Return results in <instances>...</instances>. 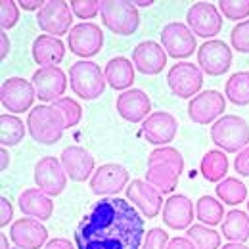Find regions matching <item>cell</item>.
Listing matches in <instances>:
<instances>
[{"label":"cell","instance_id":"44dd1931","mask_svg":"<svg viewBox=\"0 0 249 249\" xmlns=\"http://www.w3.org/2000/svg\"><path fill=\"white\" fill-rule=\"evenodd\" d=\"M62 167L65 175L75 182L90 180L94 175V157L81 146H69L62 152Z\"/></svg>","mask_w":249,"mask_h":249},{"label":"cell","instance_id":"277c9868","mask_svg":"<svg viewBox=\"0 0 249 249\" xmlns=\"http://www.w3.org/2000/svg\"><path fill=\"white\" fill-rule=\"evenodd\" d=\"M211 138L222 152H242L249 146V123L238 115H224L211 126Z\"/></svg>","mask_w":249,"mask_h":249},{"label":"cell","instance_id":"603a6c76","mask_svg":"<svg viewBox=\"0 0 249 249\" xmlns=\"http://www.w3.org/2000/svg\"><path fill=\"white\" fill-rule=\"evenodd\" d=\"M163 222L173 230H184L194 220V203L182 194L171 196L163 205Z\"/></svg>","mask_w":249,"mask_h":249},{"label":"cell","instance_id":"d6a6232c","mask_svg":"<svg viewBox=\"0 0 249 249\" xmlns=\"http://www.w3.org/2000/svg\"><path fill=\"white\" fill-rule=\"evenodd\" d=\"M0 126H2V132H0V144L2 146H18L25 136L23 121L19 117H16V115L2 113Z\"/></svg>","mask_w":249,"mask_h":249},{"label":"cell","instance_id":"1f68e13d","mask_svg":"<svg viewBox=\"0 0 249 249\" xmlns=\"http://www.w3.org/2000/svg\"><path fill=\"white\" fill-rule=\"evenodd\" d=\"M217 197L220 203L240 205L248 199V186L238 178H224L217 184Z\"/></svg>","mask_w":249,"mask_h":249},{"label":"cell","instance_id":"7402d4cb","mask_svg":"<svg viewBox=\"0 0 249 249\" xmlns=\"http://www.w3.org/2000/svg\"><path fill=\"white\" fill-rule=\"evenodd\" d=\"M132 63L142 75H157L167 65V52L156 40H144L132 50Z\"/></svg>","mask_w":249,"mask_h":249},{"label":"cell","instance_id":"f5cc1de1","mask_svg":"<svg viewBox=\"0 0 249 249\" xmlns=\"http://www.w3.org/2000/svg\"><path fill=\"white\" fill-rule=\"evenodd\" d=\"M248 215H249V201H248Z\"/></svg>","mask_w":249,"mask_h":249},{"label":"cell","instance_id":"f6af8a7d","mask_svg":"<svg viewBox=\"0 0 249 249\" xmlns=\"http://www.w3.org/2000/svg\"><path fill=\"white\" fill-rule=\"evenodd\" d=\"M44 249H75V246L69 240H65V238H54V240H50L46 244Z\"/></svg>","mask_w":249,"mask_h":249},{"label":"cell","instance_id":"4dcf8cb0","mask_svg":"<svg viewBox=\"0 0 249 249\" xmlns=\"http://www.w3.org/2000/svg\"><path fill=\"white\" fill-rule=\"evenodd\" d=\"M224 92L234 106H249V71L234 73L226 81Z\"/></svg>","mask_w":249,"mask_h":249},{"label":"cell","instance_id":"816d5d0a","mask_svg":"<svg viewBox=\"0 0 249 249\" xmlns=\"http://www.w3.org/2000/svg\"><path fill=\"white\" fill-rule=\"evenodd\" d=\"M152 4H154V0H144V2H142V0H136V2H134V6H140V8H148V6H152Z\"/></svg>","mask_w":249,"mask_h":249},{"label":"cell","instance_id":"f1b7e54d","mask_svg":"<svg viewBox=\"0 0 249 249\" xmlns=\"http://www.w3.org/2000/svg\"><path fill=\"white\" fill-rule=\"evenodd\" d=\"M228 173V157L220 150H211L201 159V175L207 182H220Z\"/></svg>","mask_w":249,"mask_h":249},{"label":"cell","instance_id":"484cf974","mask_svg":"<svg viewBox=\"0 0 249 249\" xmlns=\"http://www.w3.org/2000/svg\"><path fill=\"white\" fill-rule=\"evenodd\" d=\"M104 77L106 83L113 89V90H130V85L134 83V67L123 56L111 58L106 63L104 69Z\"/></svg>","mask_w":249,"mask_h":249},{"label":"cell","instance_id":"ee69618b","mask_svg":"<svg viewBox=\"0 0 249 249\" xmlns=\"http://www.w3.org/2000/svg\"><path fill=\"white\" fill-rule=\"evenodd\" d=\"M167 249H196V248H194V244L188 240V236H177V238H173V240L169 242Z\"/></svg>","mask_w":249,"mask_h":249},{"label":"cell","instance_id":"8d00e7d4","mask_svg":"<svg viewBox=\"0 0 249 249\" xmlns=\"http://www.w3.org/2000/svg\"><path fill=\"white\" fill-rule=\"evenodd\" d=\"M218 10L232 21L249 18V0H220Z\"/></svg>","mask_w":249,"mask_h":249},{"label":"cell","instance_id":"83f0119b","mask_svg":"<svg viewBox=\"0 0 249 249\" xmlns=\"http://www.w3.org/2000/svg\"><path fill=\"white\" fill-rule=\"evenodd\" d=\"M180 175L167 165H152L146 171V182L152 184L159 194H171L178 184Z\"/></svg>","mask_w":249,"mask_h":249},{"label":"cell","instance_id":"836d02e7","mask_svg":"<svg viewBox=\"0 0 249 249\" xmlns=\"http://www.w3.org/2000/svg\"><path fill=\"white\" fill-rule=\"evenodd\" d=\"M188 240L194 244L196 249H218L220 248V236L213 228L205 224H194L188 228Z\"/></svg>","mask_w":249,"mask_h":249},{"label":"cell","instance_id":"5bb4252c","mask_svg":"<svg viewBox=\"0 0 249 249\" xmlns=\"http://www.w3.org/2000/svg\"><path fill=\"white\" fill-rule=\"evenodd\" d=\"M35 182L38 190H42L46 196L50 197L60 196L67 184V175L63 171L62 161L56 157L38 159L35 165Z\"/></svg>","mask_w":249,"mask_h":249},{"label":"cell","instance_id":"f546056e","mask_svg":"<svg viewBox=\"0 0 249 249\" xmlns=\"http://www.w3.org/2000/svg\"><path fill=\"white\" fill-rule=\"evenodd\" d=\"M196 215H197V220H201V224L209 228L217 226L224 218V205L213 196H201L196 203Z\"/></svg>","mask_w":249,"mask_h":249},{"label":"cell","instance_id":"d590c367","mask_svg":"<svg viewBox=\"0 0 249 249\" xmlns=\"http://www.w3.org/2000/svg\"><path fill=\"white\" fill-rule=\"evenodd\" d=\"M52 106L60 111V115L63 117L65 128H71V126L81 123V119H83V107H81V104H79L77 100L65 96V98L56 100Z\"/></svg>","mask_w":249,"mask_h":249},{"label":"cell","instance_id":"4fadbf2b","mask_svg":"<svg viewBox=\"0 0 249 249\" xmlns=\"http://www.w3.org/2000/svg\"><path fill=\"white\" fill-rule=\"evenodd\" d=\"M130 175L119 163H106L96 169L90 178V190L94 196H115L126 188Z\"/></svg>","mask_w":249,"mask_h":249},{"label":"cell","instance_id":"d6986e66","mask_svg":"<svg viewBox=\"0 0 249 249\" xmlns=\"http://www.w3.org/2000/svg\"><path fill=\"white\" fill-rule=\"evenodd\" d=\"M178 123L175 119L173 113L167 111H156L150 113V117L146 121H142V134L150 144H156L157 148H161L163 144L173 142V138L177 136Z\"/></svg>","mask_w":249,"mask_h":249},{"label":"cell","instance_id":"f35d334b","mask_svg":"<svg viewBox=\"0 0 249 249\" xmlns=\"http://www.w3.org/2000/svg\"><path fill=\"white\" fill-rule=\"evenodd\" d=\"M0 12H2V18H0L2 31L12 29V27L18 25V21H19V4H16L14 0H2L0 2Z\"/></svg>","mask_w":249,"mask_h":249},{"label":"cell","instance_id":"4316f807","mask_svg":"<svg viewBox=\"0 0 249 249\" xmlns=\"http://www.w3.org/2000/svg\"><path fill=\"white\" fill-rule=\"evenodd\" d=\"M220 230L230 244H246L249 240V215L240 209L228 211L220 222Z\"/></svg>","mask_w":249,"mask_h":249},{"label":"cell","instance_id":"e575fe53","mask_svg":"<svg viewBox=\"0 0 249 249\" xmlns=\"http://www.w3.org/2000/svg\"><path fill=\"white\" fill-rule=\"evenodd\" d=\"M152 165H167V167H173L178 175H182L184 171V159H182V154L171 146H161V148H156L150 156H148V167Z\"/></svg>","mask_w":249,"mask_h":249},{"label":"cell","instance_id":"ac0fdd59","mask_svg":"<svg viewBox=\"0 0 249 249\" xmlns=\"http://www.w3.org/2000/svg\"><path fill=\"white\" fill-rule=\"evenodd\" d=\"M126 199L138 207L142 211V215L146 218L157 217L163 211V197L152 184H148L146 180H132L126 186Z\"/></svg>","mask_w":249,"mask_h":249},{"label":"cell","instance_id":"8fae6325","mask_svg":"<svg viewBox=\"0 0 249 249\" xmlns=\"http://www.w3.org/2000/svg\"><path fill=\"white\" fill-rule=\"evenodd\" d=\"M161 44L169 56L182 60L196 52V35L190 31L186 23L171 21L161 31Z\"/></svg>","mask_w":249,"mask_h":249},{"label":"cell","instance_id":"74e56055","mask_svg":"<svg viewBox=\"0 0 249 249\" xmlns=\"http://www.w3.org/2000/svg\"><path fill=\"white\" fill-rule=\"evenodd\" d=\"M230 44L236 52L249 54V19L234 25V29L230 33Z\"/></svg>","mask_w":249,"mask_h":249},{"label":"cell","instance_id":"ffe728a7","mask_svg":"<svg viewBox=\"0 0 249 249\" xmlns=\"http://www.w3.org/2000/svg\"><path fill=\"white\" fill-rule=\"evenodd\" d=\"M117 113L128 123H140L150 117L152 102L148 94L140 89H130L117 96Z\"/></svg>","mask_w":249,"mask_h":249},{"label":"cell","instance_id":"5b68a950","mask_svg":"<svg viewBox=\"0 0 249 249\" xmlns=\"http://www.w3.org/2000/svg\"><path fill=\"white\" fill-rule=\"evenodd\" d=\"M69 85L83 100H96L106 90V77L100 65L94 62H77L69 69Z\"/></svg>","mask_w":249,"mask_h":249},{"label":"cell","instance_id":"60d3db41","mask_svg":"<svg viewBox=\"0 0 249 249\" xmlns=\"http://www.w3.org/2000/svg\"><path fill=\"white\" fill-rule=\"evenodd\" d=\"M169 234L163 228H152L144 236V246L142 249H167L169 246Z\"/></svg>","mask_w":249,"mask_h":249},{"label":"cell","instance_id":"681fc988","mask_svg":"<svg viewBox=\"0 0 249 249\" xmlns=\"http://www.w3.org/2000/svg\"><path fill=\"white\" fill-rule=\"evenodd\" d=\"M220 249H249V248L244 246V244H226V246H222Z\"/></svg>","mask_w":249,"mask_h":249},{"label":"cell","instance_id":"3957f363","mask_svg":"<svg viewBox=\"0 0 249 249\" xmlns=\"http://www.w3.org/2000/svg\"><path fill=\"white\" fill-rule=\"evenodd\" d=\"M100 16L109 31L121 36L134 35L140 27L138 8L134 6V2L128 0H102Z\"/></svg>","mask_w":249,"mask_h":249},{"label":"cell","instance_id":"ab89813d","mask_svg":"<svg viewBox=\"0 0 249 249\" xmlns=\"http://www.w3.org/2000/svg\"><path fill=\"white\" fill-rule=\"evenodd\" d=\"M69 6H71V12L81 19H92L100 12L98 0H71Z\"/></svg>","mask_w":249,"mask_h":249},{"label":"cell","instance_id":"52a82bcc","mask_svg":"<svg viewBox=\"0 0 249 249\" xmlns=\"http://www.w3.org/2000/svg\"><path fill=\"white\" fill-rule=\"evenodd\" d=\"M36 23L42 31L50 36H62L67 31H71L73 23V12L69 2L63 0H50L46 2L38 14H36Z\"/></svg>","mask_w":249,"mask_h":249},{"label":"cell","instance_id":"7dc6e473","mask_svg":"<svg viewBox=\"0 0 249 249\" xmlns=\"http://www.w3.org/2000/svg\"><path fill=\"white\" fill-rule=\"evenodd\" d=\"M46 2H42V0H19V8H23V10H27V12H33V10H40L42 6H44Z\"/></svg>","mask_w":249,"mask_h":249},{"label":"cell","instance_id":"6da1fadb","mask_svg":"<svg viewBox=\"0 0 249 249\" xmlns=\"http://www.w3.org/2000/svg\"><path fill=\"white\" fill-rule=\"evenodd\" d=\"M142 236V215L123 197L96 201L75 228L79 249H140Z\"/></svg>","mask_w":249,"mask_h":249},{"label":"cell","instance_id":"2e32d148","mask_svg":"<svg viewBox=\"0 0 249 249\" xmlns=\"http://www.w3.org/2000/svg\"><path fill=\"white\" fill-rule=\"evenodd\" d=\"M33 87L36 98L42 102H56L63 98L65 89H67V77L60 67H38L33 73Z\"/></svg>","mask_w":249,"mask_h":249},{"label":"cell","instance_id":"cb8c5ba5","mask_svg":"<svg viewBox=\"0 0 249 249\" xmlns=\"http://www.w3.org/2000/svg\"><path fill=\"white\" fill-rule=\"evenodd\" d=\"M65 58V44L58 36L38 35L33 42V60L42 67H54Z\"/></svg>","mask_w":249,"mask_h":249},{"label":"cell","instance_id":"f907efd6","mask_svg":"<svg viewBox=\"0 0 249 249\" xmlns=\"http://www.w3.org/2000/svg\"><path fill=\"white\" fill-rule=\"evenodd\" d=\"M0 249H10V244H8V238L4 236V232L0 234Z\"/></svg>","mask_w":249,"mask_h":249},{"label":"cell","instance_id":"7bdbcfd3","mask_svg":"<svg viewBox=\"0 0 249 249\" xmlns=\"http://www.w3.org/2000/svg\"><path fill=\"white\" fill-rule=\"evenodd\" d=\"M234 169H236L238 175L249 177V146L244 148V150L238 154V157L234 159Z\"/></svg>","mask_w":249,"mask_h":249},{"label":"cell","instance_id":"bcb514c9","mask_svg":"<svg viewBox=\"0 0 249 249\" xmlns=\"http://www.w3.org/2000/svg\"><path fill=\"white\" fill-rule=\"evenodd\" d=\"M8 54H10V38L2 31L0 33V60L4 62V58H8Z\"/></svg>","mask_w":249,"mask_h":249},{"label":"cell","instance_id":"7c38bea8","mask_svg":"<svg viewBox=\"0 0 249 249\" xmlns=\"http://www.w3.org/2000/svg\"><path fill=\"white\" fill-rule=\"evenodd\" d=\"M197 62L207 75H224L232 67V50L224 40H207L197 50Z\"/></svg>","mask_w":249,"mask_h":249},{"label":"cell","instance_id":"8992f818","mask_svg":"<svg viewBox=\"0 0 249 249\" xmlns=\"http://www.w3.org/2000/svg\"><path fill=\"white\" fill-rule=\"evenodd\" d=\"M167 85L171 92L178 98H194L201 92L203 87V71L201 67L190 62L175 63L167 73Z\"/></svg>","mask_w":249,"mask_h":249},{"label":"cell","instance_id":"30bf717a","mask_svg":"<svg viewBox=\"0 0 249 249\" xmlns=\"http://www.w3.org/2000/svg\"><path fill=\"white\" fill-rule=\"evenodd\" d=\"M67 46L79 58H92L104 46V33L96 23H79L67 35Z\"/></svg>","mask_w":249,"mask_h":249},{"label":"cell","instance_id":"e0dca14e","mask_svg":"<svg viewBox=\"0 0 249 249\" xmlns=\"http://www.w3.org/2000/svg\"><path fill=\"white\" fill-rule=\"evenodd\" d=\"M10 240L19 249H40L48 244V230L36 218H19L10 228Z\"/></svg>","mask_w":249,"mask_h":249},{"label":"cell","instance_id":"db71d44e","mask_svg":"<svg viewBox=\"0 0 249 249\" xmlns=\"http://www.w3.org/2000/svg\"><path fill=\"white\" fill-rule=\"evenodd\" d=\"M14 249H19V248H14Z\"/></svg>","mask_w":249,"mask_h":249},{"label":"cell","instance_id":"c3c4849f","mask_svg":"<svg viewBox=\"0 0 249 249\" xmlns=\"http://www.w3.org/2000/svg\"><path fill=\"white\" fill-rule=\"evenodd\" d=\"M0 159H2V161H0V171L4 173V171L8 169V165H10V154L6 152L4 146H2V150H0Z\"/></svg>","mask_w":249,"mask_h":249},{"label":"cell","instance_id":"d4e9b609","mask_svg":"<svg viewBox=\"0 0 249 249\" xmlns=\"http://www.w3.org/2000/svg\"><path fill=\"white\" fill-rule=\"evenodd\" d=\"M19 211L23 215L36 220H48L54 213V203L50 196H46L42 190H23L19 196Z\"/></svg>","mask_w":249,"mask_h":249},{"label":"cell","instance_id":"b9f144b4","mask_svg":"<svg viewBox=\"0 0 249 249\" xmlns=\"http://www.w3.org/2000/svg\"><path fill=\"white\" fill-rule=\"evenodd\" d=\"M12 220H14V205L10 203V199L2 196L0 197V228L8 226Z\"/></svg>","mask_w":249,"mask_h":249},{"label":"cell","instance_id":"7a4b0ae2","mask_svg":"<svg viewBox=\"0 0 249 249\" xmlns=\"http://www.w3.org/2000/svg\"><path fill=\"white\" fill-rule=\"evenodd\" d=\"M27 128L35 142L42 146H52L60 142L65 130V123L54 106H35L27 117Z\"/></svg>","mask_w":249,"mask_h":249},{"label":"cell","instance_id":"9c48e42d","mask_svg":"<svg viewBox=\"0 0 249 249\" xmlns=\"http://www.w3.org/2000/svg\"><path fill=\"white\" fill-rule=\"evenodd\" d=\"M186 21L190 31L201 38L217 36L222 29V16L218 14L217 6L211 2H196L194 6H190Z\"/></svg>","mask_w":249,"mask_h":249},{"label":"cell","instance_id":"ba28073f","mask_svg":"<svg viewBox=\"0 0 249 249\" xmlns=\"http://www.w3.org/2000/svg\"><path fill=\"white\" fill-rule=\"evenodd\" d=\"M35 87L33 83L21 79V77H10L2 83L0 89V100L4 109H8L10 113H25L31 109L35 104Z\"/></svg>","mask_w":249,"mask_h":249},{"label":"cell","instance_id":"9a60e30c","mask_svg":"<svg viewBox=\"0 0 249 249\" xmlns=\"http://www.w3.org/2000/svg\"><path fill=\"white\" fill-rule=\"evenodd\" d=\"M226 100L218 90H203L194 96L188 104V115L194 123L209 124L218 121V115L224 113Z\"/></svg>","mask_w":249,"mask_h":249}]
</instances>
